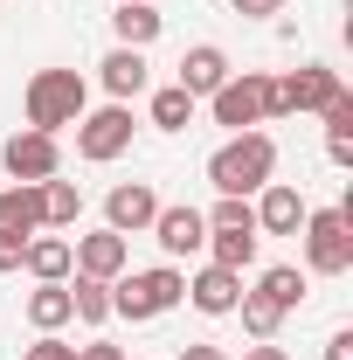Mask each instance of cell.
I'll list each match as a JSON object with an SVG mask.
<instances>
[{
	"label": "cell",
	"mask_w": 353,
	"mask_h": 360,
	"mask_svg": "<svg viewBox=\"0 0 353 360\" xmlns=\"http://www.w3.org/2000/svg\"><path fill=\"white\" fill-rule=\"evenodd\" d=\"M270 174H277V139L257 125V132H229L208 153V187L215 194H236V201H250L257 187H270Z\"/></svg>",
	"instance_id": "obj_1"
},
{
	"label": "cell",
	"mask_w": 353,
	"mask_h": 360,
	"mask_svg": "<svg viewBox=\"0 0 353 360\" xmlns=\"http://www.w3.org/2000/svg\"><path fill=\"white\" fill-rule=\"evenodd\" d=\"M90 111V84L77 70H35L28 90H21V118L35 125V132H63V125H77Z\"/></svg>",
	"instance_id": "obj_2"
},
{
	"label": "cell",
	"mask_w": 353,
	"mask_h": 360,
	"mask_svg": "<svg viewBox=\"0 0 353 360\" xmlns=\"http://www.w3.org/2000/svg\"><path fill=\"white\" fill-rule=\"evenodd\" d=\"M180 291H187V277H180L174 264H153V270H125V277H111V319H132V326H146V319L174 312Z\"/></svg>",
	"instance_id": "obj_3"
},
{
	"label": "cell",
	"mask_w": 353,
	"mask_h": 360,
	"mask_svg": "<svg viewBox=\"0 0 353 360\" xmlns=\"http://www.w3.org/2000/svg\"><path fill=\"white\" fill-rule=\"evenodd\" d=\"M298 243H305V264L319 277H347L353 270V201H340V208H305Z\"/></svg>",
	"instance_id": "obj_4"
},
{
	"label": "cell",
	"mask_w": 353,
	"mask_h": 360,
	"mask_svg": "<svg viewBox=\"0 0 353 360\" xmlns=\"http://www.w3.org/2000/svg\"><path fill=\"white\" fill-rule=\"evenodd\" d=\"M132 104H97V111H84L77 118V160H90V167H111L118 153H132Z\"/></svg>",
	"instance_id": "obj_5"
},
{
	"label": "cell",
	"mask_w": 353,
	"mask_h": 360,
	"mask_svg": "<svg viewBox=\"0 0 353 360\" xmlns=\"http://www.w3.org/2000/svg\"><path fill=\"white\" fill-rule=\"evenodd\" d=\"M264 97H270V77L264 70H243V77H229L208 97V111H215V125H229V132H257L264 125Z\"/></svg>",
	"instance_id": "obj_6"
},
{
	"label": "cell",
	"mask_w": 353,
	"mask_h": 360,
	"mask_svg": "<svg viewBox=\"0 0 353 360\" xmlns=\"http://www.w3.org/2000/svg\"><path fill=\"white\" fill-rule=\"evenodd\" d=\"M0 167H7L14 180H35V187H42V180L63 174V146H56V132H35V125H21V132L0 146Z\"/></svg>",
	"instance_id": "obj_7"
},
{
	"label": "cell",
	"mask_w": 353,
	"mask_h": 360,
	"mask_svg": "<svg viewBox=\"0 0 353 360\" xmlns=\"http://www.w3.org/2000/svg\"><path fill=\"white\" fill-rule=\"evenodd\" d=\"M70 257H77V270L84 277H125L132 270V236H118V229H90V236H77L70 243Z\"/></svg>",
	"instance_id": "obj_8"
},
{
	"label": "cell",
	"mask_w": 353,
	"mask_h": 360,
	"mask_svg": "<svg viewBox=\"0 0 353 360\" xmlns=\"http://www.w3.org/2000/svg\"><path fill=\"white\" fill-rule=\"evenodd\" d=\"M160 215V194H153V180H118L111 194H104V229H118V236H146Z\"/></svg>",
	"instance_id": "obj_9"
},
{
	"label": "cell",
	"mask_w": 353,
	"mask_h": 360,
	"mask_svg": "<svg viewBox=\"0 0 353 360\" xmlns=\"http://www.w3.org/2000/svg\"><path fill=\"white\" fill-rule=\"evenodd\" d=\"M97 84H104V97H111V104L146 97V90H153V63H146V49H118V42H111V56L97 63Z\"/></svg>",
	"instance_id": "obj_10"
},
{
	"label": "cell",
	"mask_w": 353,
	"mask_h": 360,
	"mask_svg": "<svg viewBox=\"0 0 353 360\" xmlns=\"http://www.w3.org/2000/svg\"><path fill=\"white\" fill-rule=\"evenodd\" d=\"M194 312H208V319H229L236 312V298H243V270H222V264H201L194 277H187V291H180Z\"/></svg>",
	"instance_id": "obj_11"
},
{
	"label": "cell",
	"mask_w": 353,
	"mask_h": 360,
	"mask_svg": "<svg viewBox=\"0 0 353 360\" xmlns=\"http://www.w3.org/2000/svg\"><path fill=\"white\" fill-rule=\"evenodd\" d=\"M257 236H298L305 229V194L291 187V180H270V187H257Z\"/></svg>",
	"instance_id": "obj_12"
},
{
	"label": "cell",
	"mask_w": 353,
	"mask_h": 360,
	"mask_svg": "<svg viewBox=\"0 0 353 360\" xmlns=\"http://www.w3.org/2000/svg\"><path fill=\"white\" fill-rule=\"evenodd\" d=\"M146 236H153L167 257H194V250L208 243V222H201V208H187V201H174V208L160 201V215H153V229H146Z\"/></svg>",
	"instance_id": "obj_13"
},
{
	"label": "cell",
	"mask_w": 353,
	"mask_h": 360,
	"mask_svg": "<svg viewBox=\"0 0 353 360\" xmlns=\"http://www.w3.org/2000/svg\"><path fill=\"white\" fill-rule=\"evenodd\" d=\"M229 77H236V70H229V56H222L215 42H194L187 56H180V77H174V84L187 90V97H215Z\"/></svg>",
	"instance_id": "obj_14"
},
{
	"label": "cell",
	"mask_w": 353,
	"mask_h": 360,
	"mask_svg": "<svg viewBox=\"0 0 353 360\" xmlns=\"http://www.w3.org/2000/svg\"><path fill=\"white\" fill-rule=\"evenodd\" d=\"M160 28H167V14H160L153 0H118V7H111V35H118V49H153Z\"/></svg>",
	"instance_id": "obj_15"
},
{
	"label": "cell",
	"mask_w": 353,
	"mask_h": 360,
	"mask_svg": "<svg viewBox=\"0 0 353 360\" xmlns=\"http://www.w3.org/2000/svg\"><path fill=\"white\" fill-rule=\"evenodd\" d=\"M0 236H42V187L35 180L0 187Z\"/></svg>",
	"instance_id": "obj_16"
},
{
	"label": "cell",
	"mask_w": 353,
	"mask_h": 360,
	"mask_svg": "<svg viewBox=\"0 0 353 360\" xmlns=\"http://www.w3.org/2000/svg\"><path fill=\"white\" fill-rule=\"evenodd\" d=\"M21 270L35 277V284H63L70 270H77V257H70V236H28V257H21Z\"/></svg>",
	"instance_id": "obj_17"
},
{
	"label": "cell",
	"mask_w": 353,
	"mask_h": 360,
	"mask_svg": "<svg viewBox=\"0 0 353 360\" xmlns=\"http://www.w3.org/2000/svg\"><path fill=\"white\" fill-rule=\"evenodd\" d=\"M21 312H28V326H35V333H63V326L77 319V312H70V277H63V284H35Z\"/></svg>",
	"instance_id": "obj_18"
},
{
	"label": "cell",
	"mask_w": 353,
	"mask_h": 360,
	"mask_svg": "<svg viewBox=\"0 0 353 360\" xmlns=\"http://www.w3.org/2000/svg\"><path fill=\"white\" fill-rule=\"evenodd\" d=\"M257 298H270L277 312L291 319L298 305H305V270H298V264H270L264 277H257Z\"/></svg>",
	"instance_id": "obj_19"
},
{
	"label": "cell",
	"mask_w": 353,
	"mask_h": 360,
	"mask_svg": "<svg viewBox=\"0 0 353 360\" xmlns=\"http://www.w3.org/2000/svg\"><path fill=\"white\" fill-rule=\"evenodd\" d=\"M257 243H264V236H243V229H208V243H201V250H208V264H222V270H250V264H257Z\"/></svg>",
	"instance_id": "obj_20"
},
{
	"label": "cell",
	"mask_w": 353,
	"mask_h": 360,
	"mask_svg": "<svg viewBox=\"0 0 353 360\" xmlns=\"http://www.w3.org/2000/svg\"><path fill=\"white\" fill-rule=\"evenodd\" d=\"M84 215V194H77V180H42V229H77Z\"/></svg>",
	"instance_id": "obj_21"
},
{
	"label": "cell",
	"mask_w": 353,
	"mask_h": 360,
	"mask_svg": "<svg viewBox=\"0 0 353 360\" xmlns=\"http://www.w3.org/2000/svg\"><path fill=\"white\" fill-rule=\"evenodd\" d=\"M146 111H153V125H160V132H187V125H194V111H201V97H187L180 84H167V90H153V104H146Z\"/></svg>",
	"instance_id": "obj_22"
},
{
	"label": "cell",
	"mask_w": 353,
	"mask_h": 360,
	"mask_svg": "<svg viewBox=\"0 0 353 360\" xmlns=\"http://www.w3.org/2000/svg\"><path fill=\"white\" fill-rule=\"evenodd\" d=\"M70 312L84 319V326H104V319H111V284L77 270V284H70Z\"/></svg>",
	"instance_id": "obj_23"
},
{
	"label": "cell",
	"mask_w": 353,
	"mask_h": 360,
	"mask_svg": "<svg viewBox=\"0 0 353 360\" xmlns=\"http://www.w3.org/2000/svg\"><path fill=\"white\" fill-rule=\"evenodd\" d=\"M236 312H243V333H250V340H277V326H284V312H277L270 298H257V291H243Z\"/></svg>",
	"instance_id": "obj_24"
},
{
	"label": "cell",
	"mask_w": 353,
	"mask_h": 360,
	"mask_svg": "<svg viewBox=\"0 0 353 360\" xmlns=\"http://www.w3.org/2000/svg\"><path fill=\"white\" fill-rule=\"evenodd\" d=\"M201 222H208V229H243V236H257V208H250V201H236V194H222Z\"/></svg>",
	"instance_id": "obj_25"
},
{
	"label": "cell",
	"mask_w": 353,
	"mask_h": 360,
	"mask_svg": "<svg viewBox=\"0 0 353 360\" xmlns=\"http://www.w3.org/2000/svg\"><path fill=\"white\" fill-rule=\"evenodd\" d=\"M21 257H28V236H0V277H21Z\"/></svg>",
	"instance_id": "obj_26"
},
{
	"label": "cell",
	"mask_w": 353,
	"mask_h": 360,
	"mask_svg": "<svg viewBox=\"0 0 353 360\" xmlns=\"http://www.w3.org/2000/svg\"><path fill=\"white\" fill-rule=\"evenodd\" d=\"M28 360H77V347H70V340H56V333H42V340L28 347Z\"/></svg>",
	"instance_id": "obj_27"
},
{
	"label": "cell",
	"mask_w": 353,
	"mask_h": 360,
	"mask_svg": "<svg viewBox=\"0 0 353 360\" xmlns=\"http://www.w3.org/2000/svg\"><path fill=\"white\" fill-rule=\"evenodd\" d=\"M229 7H236L243 21H270V14H284L291 0H229Z\"/></svg>",
	"instance_id": "obj_28"
},
{
	"label": "cell",
	"mask_w": 353,
	"mask_h": 360,
	"mask_svg": "<svg viewBox=\"0 0 353 360\" xmlns=\"http://www.w3.org/2000/svg\"><path fill=\"white\" fill-rule=\"evenodd\" d=\"M326 160L333 167H353V132H326Z\"/></svg>",
	"instance_id": "obj_29"
},
{
	"label": "cell",
	"mask_w": 353,
	"mask_h": 360,
	"mask_svg": "<svg viewBox=\"0 0 353 360\" xmlns=\"http://www.w3.org/2000/svg\"><path fill=\"white\" fill-rule=\"evenodd\" d=\"M326 360H353V326H340V333L326 340Z\"/></svg>",
	"instance_id": "obj_30"
},
{
	"label": "cell",
	"mask_w": 353,
	"mask_h": 360,
	"mask_svg": "<svg viewBox=\"0 0 353 360\" xmlns=\"http://www.w3.org/2000/svg\"><path fill=\"white\" fill-rule=\"evenodd\" d=\"M77 360H125V354H118L111 340H90V347H77Z\"/></svg>",
	"instance_id": "obj_31"
},
{
	"label": "cell",
	"mask_w": 353,
	"mask_h": 360,
	"mask_svg": "<svg viewBox=\"0 0 353 360\" xmlns=\"http://www.w3.org/2000/svg\"><path fill=\"white\" fill-rule=\"evenodd\" d=\"M243 360H291V354H284L277 340H257V347H243Z\"/></svg>",
	"instance_id": "obj_32"
},
{
	"label": "cell",
	"mask_w": 353,
	"mask_h": 360,
	"mask_svg": "<svg viewBox=\"0 0 353 360\" xmlns=\"http://www.w3.org/2000/svg\"><path fill=\"white\" fill-rule=\"evenodd\" d=\"M180 360H229V354H222V347H208V340H194V347H187Z\"/></svg>",
	"instance_id": "obj_33"
}]
</instances>
